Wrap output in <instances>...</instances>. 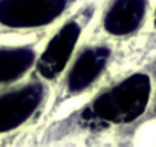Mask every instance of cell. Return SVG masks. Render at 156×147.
<instances>
[{
	"instance_id": "2",
	"label": "cell",
	"mask_w": 156,
	"mask_h": 147,
	"mask_svg": "<svg viewBox=\"0 0 156 147\" xmlns=\"http://www.w3.org/2000/svg\"><path fill=\"white\" fill-rule=\"evenodd\" d=\"M101 38L138 43L156 32V0H106L97 14Z\"/></svg>"
},
{
	"instance_id": "3",
	"label": "cell",
	"mask_w": 156,
	"mask_h": 147,
	"mask_svg": "<svg viewBox=\"0 0 156 147\" xmlns=\"http://www.w3.org/2000/svg\"><path fill=\"white\" fill-rule=\"evenodd\" d=\"M84 13L67 16L61 20V25L55 26V31L46 40L44 46L38 49V55L34 66V74L43 83H54L61 80L70 60L84 41V32L92 22Z\"/></svg>"
},
{
	"instance_id": "7",
	"label": "cell",
	"mask_w": 156,
	"mask_h": 147,
	"mask_svg": "<svg viewBox=\"0 0 156 147\" xmlns=\"http://www.w3.org/2000/svg\"><path fill=\"white\" fill-rule=\"evenodd\" d=\"M38 48L34 45L0 46V89L16 84L34 70Z\"/></svg>"
},
{
	"instance_id": "6",
	"label": "cell",
	"mask_w": 156,
	"mask_h": 147,
	"mask_svg": "<svg viewBox=\"0 0 156 147\" xmlns=\"http://www.w3.org/2000/svg\"><path fill=\"white\" fill-rule=\"evenodd\" d=\"M46 84L35 77L0 89V133H9L34 118L46 101Z\"/></svg>"
},
{
	"instance_id": "1",
	"label": "cell",
	"mask_w": 156,
	"mask_h": 147,
	"mask_svg": "<svg viewBox=\"0 0 156 147\" xmlns=\"http://www.w3.org/2000/svg\"><path fill=\"white\" fill-rule=\"evenodd\" d=\"M156 98V74L145 67L127 69L101 86L81 112V123L95 130L126 127L139 121Z\"/></svg>"
},
{
	"instance_id": "5",
	"label": "cell",
	"mask_w": 156,
	"mask_h": 147,
	"mask_svg": "<svg viewBox=\"0 0 156 147\" xmlns=\"http://www.w3.org/2000/svg\"><path fill=\"white\" fill-rule=\"evenodd\" d=\"M70 0H0V29L9 32H35L69 16Z\"/></svg>"
},
{
	"instance_id": "4",
	"label": "cell",
	"mask_w": 156,
	"mask_h": 147,
	"mask_svg": "<svg viewBox=\"0 0 156 147\" xmlns=\"http://www.w3.org/2000/svg\"><path fill=\"white\" fill-rule=\"evenodd\" d=\"M115 61V43L100 38L81 45L63 74V94L66 98L80 97L97 86L109 75Z\"/></svg>"
}]
</instances>
